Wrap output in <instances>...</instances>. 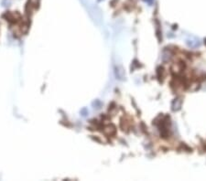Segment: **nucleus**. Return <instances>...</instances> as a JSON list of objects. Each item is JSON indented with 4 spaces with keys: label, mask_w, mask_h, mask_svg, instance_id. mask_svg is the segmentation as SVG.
Segmentation results:
<instances>
[{
    "label": "nucleus",
    "mask_w": 206,
    "mask_h": 181,
    "mask_svg": "<svg viewBox=\"0 0 206 181\" xmlns=\"http://www.w3.org/2000/svg\"><path fill=\"white\" fill-rule=\"evenodd\" d=\"M185 42H186V45L191 49H197L201 46V41H200V40L193 36L188 37V38L185 40Z\"/></svg>",
    "instance_id": "nucleus-1"
},
{
    "label": "nucleus",
    "mask_w": 206,
    "mask_h": 181,
    "mask_svg": "<svg viewBox=\"0 0 206 181\" xmlns=\"http://www.w3.org/2000/svg\"><path fill=\"white\" fill-rule=\"evenodd\" d=\"M115 73H116V76L118 80H126V73H125V71H124L122 66H116L115 68Z\"/></svg>",
    "instance_id": "nucleus-2"
},
{
    "label": "nucleus",
    "mask_w": 206,
    "mask_h": 181,
    "mask_svg": "<svg viewBox=\"0 0 206 181\" xmlns=\"http://www.w3.org/2000/svg\"><path fill=\"white\" fill-rule=\"evenodd\" d=\"M182 98H176L173 100V102L171 103V110L173 112H178L182 109Z\"/></svg>",
    "instance_id": "nucleus-3"
},
{
    "label": "nucleus",
    "mask_w": 206,
    "mask_h": 181,
    "mask_svg": "<svg viewBox=\"0 0 206 181\" xmlns=\"http://www.w3.org/2000/svg\"><path fill=\"white\" fill-rule=\"evenodd\" d=\"M172 58V53L171 51H168V49H164L163 52H162V55H161V59H162V61L163 62H168Z\"/></svg>",
    "instance_id": "nucleus-4"
},
{
    "label": "nucleus",
    "mask_w": 206,
    "mask_h": 181,
    "mask_svg": "<svg viewBox=\"0 0 206 181\" xmlns=\"http://www.w3.org/2000/svg\"><path fill=\"white\" fill-rule=\"evenodd\" d=\"M104 132H105V134L108 135H114V134L116 133V127H115V126H113V124L107 126L106 127L104 128Z\"/></svg>",
    "instance_id": "nucleus-5"
},
{
    "label": "nucleus",
    "mask_w": 206,
    "mask_h": 181,
    "mask_svg": "<svg viewBox=\"0 0 206 181\" xmlns=\"http://www.w3.org/2000/svg\"><path fill=\"white\" fill-rule=\"evenodd\" d=\"M93 108L95 109H100L101 108V106H102V103L100 101H98V100H95V102L93 103Z\"/></svg>",
    "instance_id": "nucleus-6"
},
{
    "label": "nucleus",
    "mask_w": 206,
    "mask_h": 181,
    "mask_svg": "<svg viewBox=\"0 0 206 181\" xmlns=\"http://www.w3.org/2000/svg\"><path fill=\"white\" fill-rule=\"evenodd\" d=\"M81 114H82L83 116H86L87 114H88V110H87L86 108H83L82 110H81Z\"/></svg>",
    "instance_id": "nucleus-7"
},
{
    "label": "nucleus",
    "mask_w": 206,
    "mask_h": 181,
    "mask_svg": "<svg viewBox=\"0 0 206 181\" xmlns=\"http://www.w3.org/2000/svg\"><path fill=\"white\" fill-rule=\"evenodd\" d=\"M204 43H205V45H206V39H205V40H204Z\"/></svg>",
    "instance_id": "nucleus-8"
}]
</instances>
